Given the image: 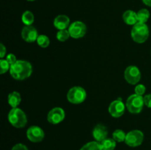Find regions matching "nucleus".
Returning a JSON list of instances; mask_svg holds the SVG:
<instances>
[{"mask_svg":"<svg viewBox=\"0 0 151 150\" xmlns=\"http://www.w3.org/2000/svg\"><path fill=\"white\" fill-rule=\"evenodd\" d=\"M32 72V65L26 60H17L10 69V75L17 80H23L29 77Z\"/></svg>","mask_w":151,"mask_h":150,"instance_id":"1","label":"nucleus"},{"mask_svg":"<svg viewBox=\"0 0 151 150\" xmlns=\"http://www.w3.org/2000/svg\"><path fill=\"white\" fill-rule=\"evenodd\" d=\"M150 34L149 28L145 23L138 22L131 29V37L135 42L142 44L147 40Z\"/></svg>","mask_w":151,"mask_h":150,"instance_id":"2","label":"nucleus"},{"mask_svg":"<svg viewBox=\"0 0 151 150\" xmlns=\"http://www.w3.org/2000/svg\"><path fill=\"white\" fill-rule=\"evenodd\" d=\"M8 120L10 124L16 128H22L25 126L27 122L26 114L23 110L16 107L13 108L8 114Z\"/></svg>","mask_w":151,"mask_h":150,"instance_id":"3","label":"nucleus"},{"mask_svg":"<svg viewBox=\"0 0 151 150\" xmlns=\"http://www.w3.org/2000/svg\"><path fill=\"white\" fill-rule=\"evenodd\" d=\"M144 98L142 96L133 94L130 96L126 101V107L131 113H139L144 107Z\"/></svg>","mask_w":151,"mask_h":150,"instance_id":"4","label":"nucleus"},{"mask_svg":"<svg viewBox=\"0 0 151 150\" xmlns=\"http://www.w3.org/2000/svg\"><path fill=\"white\" fill-rule=\"evenodd\" d=\"M86 98V92L80 86H75L67 93V99L72 104H78L83 102Z\"/></svg>","mask_w":151,"mask_h":150,"instance_id":"5","label":"nucleus"},{"mask_svg":"<svg viewBox=\"0 0 151 150\" xmlns=\"http://www.w3.org/2000/svg\"><path fill=\"white\" fill-rule=\"evenodd\" d=\"M144 140V134L140 130H132L127 133L125 138V144L131 147L139 146L141 145Z\"/></svg>","mask_w":151,"mask_h":150,"instance_id":"6","label":"nucleus"},{"mask_svg":"<svg viewBox=\"0 0 151 150\" xmlns=\"http://www.w3.org/2000/svg\"><path fill=\"white\" fill-rule=\"evenodd\" d=\"M68 30H69L70 36L72 38L78 39V38H83L86 35L87 31L86 25L83 22L77 21L71 24Z\"/></svg>","mask_w":151,"mask_h":150,"instance_id":"7","label":"nucleus"},{"mask_svg":"<svg viewBox=\"0 0 151 150\" xmlns=\"http://www.w3.org/2000/svg\"><path fill=\"white\" fill-rule=\"evenodd\" d=\"M125 79L131 85H136L141 79V72L138 67L135 66H130L125 69Z\"/></svg>","mask_w":151,"mask_h":150,"instance_id":"8","label":"nucleus"},{"mask_svg":"<svg viewBox=\"0 0 151 150\" xmlns=\"http://www.w3.org/2000/svg\"><path fill=\"white\" fill-rule=\"evenodd\" d=\"M27 137L33 143L41 142L44 138V132L39 126H32L27 131Z\"/></svg>","mask_w":151,"mask_h":150,"instance_id":"9","label":"nucleus"},{"mask_svg":"<svg viewBox=\"0 0 151 150\" xmlns=\"http://www.w3.org/2000/svg\"><path fill=\"white\" fill-rule=\"evenodd\" d=\"M125 104L120 99L112 101L109 107V113L114 118L121 117L125 113Z\"/></svg>","mask_w":151,"mask_h":150,"instance_id":"10","label":"nucleus"},{"mask_svg":"<svg viewBox=\"0 0 151 150\" xmlns=\"http://www.w3.org/2000/svg\"><path fill=\"white\" fill-rule=\"evenodd\" d=\"M65 119V112L61 107H55L48 113L47 120L50 124H57Z\"/></svg>","mask_w":151,"mask_h":150,"instance_id":"11","label":"nucleus"},{"mask_svg":"<svg viewBox=\"0 0 151 150\" xmlns=\"http://www.w3.org/2000/svg\"><path fill=\"white\" fill-rule=\"evenodd\" d=\"M22 37L24 41L28 43H33L37 41L38 35V31L32 26H26L22 29Z\"/></svg>","mask_w":151,"mask_h":150,"instance_id":"12","label":"nucleus"},{"mask_svg":"<svg viewBox=\"0 0 151 150\" xmlns=\"http://www.w3.org/2000/svg\"><path fill=\"white\" fill-rule=\"evenodd\" d=\"M108 133H109V131H108L107 127L105 126L104 125L101 124L96 125L92 131L93 138L97 142L100 143H101L102 141L107 138Z\"/></svg>","mask_w":151,"mask_h":150,"instance_id":"13","label":"nucleus"},{"mask_svg":"<svg viewBox=\"0 0 151 150\" xmlns=\"http://www.w3.org/2000/svg\"><path fill=\"white\" fill-rule=\"evenodd\" d=\"M54 26L55 27L57 28L58 30H62V29H66V28L69 27L70 25V20L68 16L65 15H59L54 20Z\"/></svg>","mask_w":151,"mask_h":150,"instance_id":"14","label":"nucleus"},{"mask_svg":"<svg viewBox=\"0 0 151 150\" xmlns=\"http://www.w3.org/2000/svg\"><path fill=\"white\" fill-rule=\"evenodd\" d=\"M124 22L128 25H135L138 23L137 13L131 10H126L122 15Z\"/></svg>","mask_w":151,"mask_h":150,"instance_id":"15","label":"nucleus"},{"mask_svg":"<svg viewBox=\"0 0 151 150\" xmlns=\"http://www.w3.org/2000/svg\"><path fill=\"white\" fill-rule=\"evenodd\" d=\"M22 101V97H21L20 94L17 91H13L11 92L8 95V103L13 108H16Z\"/></svg>","mask_w":151,"mask_h":150,"instance_id":"16","label":"nucleus"},{"mask_svg":"<svg viewBox=\"0 0 151 150\" xmlns=\"http://www.w3.org/2000/svg\"><path fill=\"white\" fill-rule=\"evenodd\" d=\"M137 13L138 22H140V23H146L150 16L149 10L145 8L141 9V10H139Z\"/></svg>","mask_w":151,"mask_h":150,"instance_id":"17","label":"nucleus"},{"mask_svg":"<svg viewBox=\"0 0 151 150\" xmlns=\"http://www.w3.org/2000/svg\"><path fill=\"white\" fill-rule=\"evenodd\" d=\"M34 20H35L34 15L29 10H27V11H25L22 14V21L27 26H31L32 24V23L34 22Z\"/></svg>","mask_w":151,"mask_h":150,"instance_id":"18","label":"nucleus"},{"mask_svg":"<svg viewBox=\"0 0 151 150\" xmlns=\"http://www.w3.org/2000/svg\"><path fill=\"white\" fill-rule=\"evenodd\" d=\"M103 150H114L116 147V142L112 138H106L100 143Z\"/></svg>","mask_w":151,"mask_h":150,"instance_id":"19","label":"nucleus"},{"mask_svg":"<svg viewBox=\"0 0 151 150\" xmlns=\"http://www.w3.org/2000/svg\"><path fill=\"white\" fill-rule=\"evenodd\" d=\"M80 150H103V148L100 142L91 141L85 144Z\"/></svg>","mask_w":151,"mask_h":150,"instance_id":"20","label":"nucleus"},{"mask_svg":"<svg viewBox=\"0 0 151 150\" xmlns=\"http://www.w3.org/2000/svg\"><path fill=\"white\" fill-rule=\"evenodd\" d=\"M126 135L122 129H116L113 133V139L116 142H123L125 141Z\"/></svg>","mask_w":151,"mask_h":150,"instance_id":"21","label":"nucleus"},{"mask_svg":"<svg viewBox=\"0 0 151 150\" xmlns=\"http://www.w3.org/2000/svg\"><path fill=\"white\" fill-rule=\"evenodd\" d=\"M37 43H38L39 46L42 47V48H47L50 45V38L47 35H38V38H37Z\"/></svg>","mask_w":151,"mask_h":150,"instance_id":"22","label":"nucleus"},{"mask_svg":"<svg viewBox=\"0 0 151 150\" xmlns=\"http://www.w3.org/2000/svg\"><path fill=\"white\" fill-rule=\"evenodd\" d=\"M69 37H70V34H69V30H66V29L59 30L57 32V35H56L57 39L59 41H61V42H64V41H67Z\"/></svg>","mask_w":151,"mask_h":150,"instance_id":"23","label":"nucleus"},{"mask_svg":"<svg viewBox=\"0 0 151 150\" xmlns=\"http://www.w3.org/2000/svg\"><path fill=\"white\" fill-rule=\"evenodd\" d=\"M0 66H1V69H0L1 74L6 73L10 69V65L9 64L7 60H4V59H1L0 60Z\"/></svg>","mask_w":151,"mask_h":150,"instance_id":"24","label":"nucleus"},{"mask_svg":"<svg viewBox=\"0 0 151 150\" xmlns=\"http://www.w3.org/2000/svg\"><path fill=\"white\" fill-rule=\"evenodd\" d=\"M134 91H135L136 94H137V95H139V96H142L143 94L145 93L146 88L144 85H142V84H140V85H138L136 86Z\"/></svg>","mask_w":151,"mask_h":150,"instance_id":"25","label":"nucleus"},{"mask_svg":"<svg viewBox=\"0 0 151 150\" xmlns=\"http://www.w3.org/2000/svg\"><path fill=\"white\" fill-rule=\"evenodd\" d=\"M6 60H7V62H8L9 64L10 65V66H13V65L17 61L16 56L13 54H9L7 56V57H6Z\"/></svg>","mask_w":151,"mask_h":150,"instance_id":"26","label":"nucleus"},{"mask_svg":"<svg viewBox=\"0 0 151 150\" xmlns=\"http://www.w3.org/2000/svg\"><path fill=\"white\" fill-rule=\"evenodd\" d=\"M145 104L149 108H151V94H147L144 97Z\"/></svg>","mask_w":151,"mask_h":150,"instance_id":"27","label":"nucleus"},{"mask_svg":"<svg viewBox=\"0 0 151 150\" xmlns=\"http://www.w3.org/2000/svg\"><path fill=\"white\" fill-rule=\"evenodd\" d=\"M11 150H28L27 147L22 144H18L12 148Z\"/></svg>","mask_w":151,"mask_h":150,"instance_id":"28","label":"nucleus"},{"mask_svg":"<svg viewBox=\"0 0 151 150\" xmlns=\"http://www.w3.org/2000/svg\"><path fill=\"white\" fill-rule=\"evenodd\" d=\"M6 54V48L2 44H0V57L2 59Z\"/></svg>","mask_w":151,"mask_h":150,"instance_id":"29","label":"nucleus"},{"mask_svg":"<svg viewBox=\"0 0 151 150\" xmlns=\"http://www.w3.org/2000/svg\"><path fill=\"white\" fill-rule=\"evenodd\" d=\"M142 1L145 5L151 7V0H142Z\"/></svg>","mask_w":151,"mask_h":150,"instance_id":"30","label":"nucleus"},{"mask_svg":"<svg viewBox=\"0 0 151 150\" xmlns=\"http://www.w3.org/2000/svg\"><path fill=\"white\" fill-rule=\"evenodd\" d=\"M27 1H35V0H27Z\"/></svg>","mask_w":151,"mask_h":150,"instance_id":"31","label":"nucleus"}]
</instances>
